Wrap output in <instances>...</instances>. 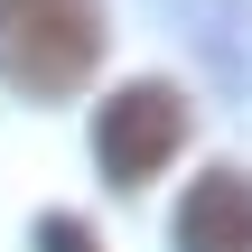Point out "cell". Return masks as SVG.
Instances as JSON below:
<instances>
[{"mask_svg": "<svg viewBox=\"0 0 252 252\" xmlns=\"http://www.w3.org/2000/svg\"><path fill=\"white\" fill-rule=\"evenodd\" d=\"M178 252H252V178L206 168L178 206Z\"/></svg>", "mask_w": 252, "mask_h": 252, "instance_id": "cell-3", "label": "cell"}, {"mask_svg": "<svg viewBox=\"0 0 252 252\" xmlns=\"http://www.w3.org/2000/svg\"><path fill=\"white\" fill-rule=\"evenodd\" d=\"M178 140H187L178 84H122V94L103 103V122H94V159H103L112 187H150V178L178 159Z\"/></svg>", "mask_w": 252, "mask_h": 252, "instance_id": "cell-2", "label": "cell"}, {"mask_svg": "<svg viewBox=\"0 0 252 252\" xmlns=\"http://www.w3.org/2000/svg\"><path fill=\"white\" fill-rule=\"evenodd\" d=\"M37 252H94V234H84L75 215H47V224H37Z\"/></svg>", "mask_w": 252, "mask_h": 252, "instance_id": "cell-4", "label": "cell"}, {"mask_svg": "<svg viewBox=\"0 0 252 252\" xmlns=\"http://www.w3.org/2000/svg\"><path fill=\"white\" fill-rule=\"evenodd\" d=\"M103 56V0H0V75L37 103L75 94Z\"/></svg>", "mask_w": 252, "mask_h": 252, "instance_id": "cell-1", "label": "cell"}]
</instances>
